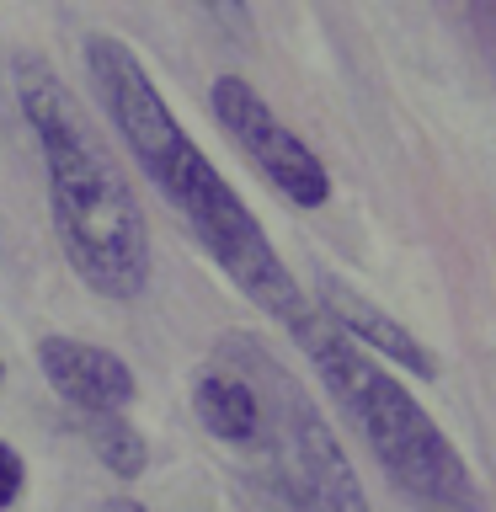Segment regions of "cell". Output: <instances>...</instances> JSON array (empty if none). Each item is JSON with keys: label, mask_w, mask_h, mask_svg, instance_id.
<instances>
[{"label": "cell", "mask_w": 496, "mask_h": 512, "mask_svg": "<svg viewBox=\"0 0 496 512\" xmlns=\"http://www.w3.org/2000/svg\"><path fill=\"white\" fill-rule=\"evenodd\" d=\"M240 352L262 395V432L246 454H256V475L272 491V502L283 512H368V496L315 400L278 358H267L246 336H240Z\"/></svg>", "instance_id": "4"}, {"label": "cell", "mask_w": 496, "mask_h": 512, "mask_svg": "<svg viewBox=\"0 0 496 512\" xmlns=\"http://www.w3.org/2000/svg\"><path fill=\"white\" fill-rule=\"evenodd\" d=\"M22 491H27V464L6 438H0V512H11L22 502Z\"/></svg>", "instance_id": "9"}, {"label": "cell", "mask_w": 496, "mask_h": 512, "mask_svg": "<svg viewBox=\"0 0 496 512\" xmlns=\"http://www.w3.org/2000/svg\"><path fill=\"white\" fill-rule=\"evenodd\" d=\"M198 6L214 16L224 32H235V38H246V32H251V6H246V0H198Z\"/></svg>", "instance_id": "10"}, {"label": "cell", "mask_w": 496, "mask_h": 512, "mask_svg": "<svg viewBox=\"0 0 496 512\" xmlns=\"http://www.w3.org/2000/svg\"><path fill=\"white\" fill-rule=\"evenodd\" d=\"M208 107H214L224 134L240 144V155H246L288 203L294 208H326L331 176L320 166V155L267 107V96L256 91L246 75H219L214 86H208Z\"/></svg>", "instance_id": "5"}, {"label": "cell", "mask_w": 496, "mask_h": 512, "mask_svg": "<svg viewBox=\"0 0 496 512\" xmlns=\"http://www.w3.org/2000/svg\"><path fill=\"white\" fill-rule=\"evenodd\" d=\"M315 310L331 320L336 331L347 336V342H358L363 352H379V358H390L395 368H406V374L416 379H438V358L416 342V336L400 326V320H390L379 310L374 299H363L358 288H347V283H336V278H320L315 283Z\"/></svg>", "instance_id": "7"}, {"label": "cell", "mask_w": 496, "mask_h": 512, "mask_svg": "<svg viewBox=\"0 0 496 512\" xmlns=\"http://www.w3.org/2000/svg\"><path fill=\"white\" fill-rule=\"evenodd\" d=\"M38 368L64 406L80 416H123L139 395V379L118 352L80 342V336H43L38 342Z\"/></svg>", "instance_id": "6"}, {"label": "cell", "mask_w": 496, "mask_h": 512, "mask_svg": "<svg viewBox=\"0 0 496 512\" xmlns=\"http://www.w3.org/2000/svg\"><path fill=\"white\" fill-rule=\"evenodd\" d=\"M80 427H86L91 454L102 459L118 480H139L144 475V464H150V443H144V432L128 422V416H80Z\"/></svg>", "instance_id": "8"}, {"label": "cell", "mask_w": 496, "mask_h": 512, "mask_svg": "<svg viewBox=\"0 0 496 512\" xmlns=\"http://www.w3.org/2000/svg\"><path fill=\"white\" fill-rule=\"evenodd\" d=\"M288 331L304 347V358L315 363L342 416L363 432L368 454L384 464L395 491H406L422 512H486L470 464L459 459V448L438 432V422L422 411V400L406 384L384 374L358 342H347L315 304Z\"/></svg>", "instance_id": "3"}, {"label": "cell", "mask_w": 496, "mask_h": 512, "mask_svg": "<svg viewBox=\"0 0 496 512\" xmlns=\"http://www.w3.org/2000/svg\"><path fill=\"white\" fill-rule=\"evenodd\" d=\"M0 384H6V358H0Z\"/></svg>", "instance_id": "12"}, {"label": "cell", "mask_w": 496, "mask_h": 512, "mask_svg": "<svg viewBox=\"0 0 496 512\" xmlns=\"http://www.w3.org/2000/svg\"><path fill=\"white\" fill-rule=\"evenodd\" d=\"M96 512H150V507H139V502H128V496H112V502H102Z\"/></svg>", "instance_id": "11"}, {"label": "cell", "mask_w": 496, "mask_h": 512, "mask_svg": "<svg viewBox=\"0 0 496 512\" xmlns=\"http://www.w3.org/2000/svg\"><path fill=\"white\" fill-rule=\"evenodd\" d=\"M86 75H91L96 96H102L107 123L128 144V155L139 160V171L155 182L160 198L182 214V224L198 235V246L214 256V267L256 310H267L283 326H294L310 310L304 288L283 267L278 246L256 224L246 198L219 176V166L203 155V144L176 123V112L166 107L160 86L144 75L139 54L123 38H112V32H91L86 38Z\"/></svg>", "instance_id": "1"}, {"label": "cell", "mask_w": 496, "mask_h": 512, "mask_svg": "<svg viewBox=\"0 0 496 512\" xmlns=\"http://www.w3.org/2000/svg\"><path fill=\"white\" fill-rule=\"evenodd\" d=\"M16 107L43 155L48 214H54L64 262L91 294L134 304L150 288V224L96 123L38 59L16 64Z\"/></svg>", "instance_id": "2"}]
</instances>
